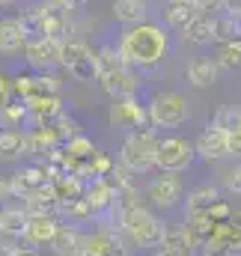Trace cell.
<instances>
[{
  "mask_svg": "<svg viewBox=\"0 0 241 256\" xmlns=\"http://www.w3.org/2000/svg\"><path fill=\"white\" fill-rule=\"evenodd\" d=\"M116 48L131 68H155L170 57V33L155 21H143L122 30Z\"/></svg>",
  "mask_w": 241,
  "mask_h": 256,
  "instance_id": "obj_1",
  "label": "cell"
},
{
  "mask_svg": "<svg viewBox=\"0 0 241 256\" xmlns=\"http://www.w3.org/2000/svg\"><path fill=\"white\" fill-rule=\"evenodd\" d=\"M155 146H158L155 128L128 131V137L122 140V146H120V164L128 167L134 176H143V173L155 170Z\"/></svg>",
  "mask_w": 241,
  "mask_h": 256,
  "instance_id": "obj_2",
  "label": "cell"
},
{
  "mask_svg": "<svg viewBox=\"0 0 241 256\" xmlns=\"http://www.w3.org/2000/svg\"><path fill=\"white\" fill-rule=\"evenodd\" d=\"M146 120H149V128H176V126H184V122L190 120L188 98H184L182 92H173V90L155 92V96L146 102Z\"/></svg>",
  "mask_w": 241,
  "mask_h": 256,
  "instance_id": "obj_3",
  "label": "cell"
},
{
  "mask_svg": "<svg viewBox=\"0 0 241 256\" xmlns=\"http://www.w3.org/2000/svg\"><path fill=\"white\" fill-rule=\"evenodd\" d=\"M60 66L68 68V74L80 84H92L98 68H96V51L80 42V39H62L60 42Z\"/></svg>",
  "mask_w": 241,
  "mask_h": 256,
  "instance_id": "obj_4",
  "label": "cell"
},
{
  "mask_svg": "<svg viewBox=\"0 0 241 256\" xmlns=\"http://www.w3.org/2000/svg\"><path fill=\"white\" fill-rule=\"evenodd\" d=\"M194 161H196L194 143H188L184 137H158L155 170H161V173H184Z\"/></svg>",
  "mask_w": 241,
  "mask_h": 256,
  "instance_id": "obj_5",
  "label": "cell"
},
{
  "mask_svg": "<svg viewBox=\"0 0 241 256\" xmlns=\"http://www.w3.org/2000/svg\"><path fill=\"white\" fill-rule=\"evenodd\" d=\"M146 200L155 206V208H176L182 200H184V182H182L179 173H161L155 176L149 185H146Z\"/></svg>",
  "mask_w": 241,
  "mask_h": 256,
  "instance_id": "obj_6",
  "label": "cell"
},
{
  "mask_svg": "<svg viewBox=\"0 0 241 256\" xmlns=\"http://www.w3.org/2000/svg\"><path fill=\"white\" fill-rule=\"evenodd\" d=\"M96 84L102 86L104 96L110 98H125V96H137L143 80H140V72L131 68V66H122V68H110V72H98L96 74Z\"/></svg>",
  "mask_w": 241,
  "mask_h": 256,
  "instance_id": "obj_7",
  "label": "cell"
},
{
  "mask_svg": "<svg viewBox=\"0 0 241 256\" xmlns=\"http://www.w3.org/2000/svg\"><path fill=\"white\" fill-rule=\"evenodd\" d=\"M108 122L114 128H125V131H137V128H149L146 120V104L137 96H125V98H114L110 110H108Z\"/></svg>",
  "mask_w": 241,
  "mask_h": 256,
  "instance_id": "obj_8",
  "label": "cell"
},
{
  "mask_svg": "<svg viewBox=\"0 0 241 256\" xmlns=\"http://www.w3.org/2000/svg\"><path fill=\"white\" fill-rule=\"evenodd\" d=\"M57 226H60L57 214H27L24 230L18 236L21 238V248H33V250L48 248L51 238H54V232H57Z\"/></svg>",
  "mask_w": 241,
  "mask_h": 256,
  "instance_id": "obj_9",
  "label": "cell"
},
{
  "mask_svg": "<svg viewBox=\"0 0 241 256\" xmlns=\"http://www.w3.org/2000/svg\"><path fill=\"white\" fill-rule=\"evenodd\" d=\"M24 60L36 72H54L60 66V42L54 39H27L24 45Z\"/></svg>",
  "mask_w": 241,
  "mask_h": 256,
  "instance_id": "obj_10",
  "label": "cell"
},
{
  "mask_svg": "<svg viewBox=\"0 0 241 256\" xmlns=\"http://www.w3.org/2000/svg\"><path fill=\"white\" fill-rule=\"evenodd\" d=\"M84 202L90 206V212H92V218H102V214H108L114 206H116V196L120 191L108 182V179H90L86 185H84Z\"/></svg>",
  "mask_w": 241,
  "mask_h": 256,
  "instance_id": "obj_11",
  "label": "cell"
},
{
  "mask_svg": "<svg viewBox=\"0 0 241 256\" xmlns=\"http://www.w3.org/2000/svg\"><path fill=\"white\" fill-rule=\"evenodd\" d=\"M114 250H125V244H122V232L120 230L104 226V230H96V232L84 236L78 254L80 256H110Z\"/></svg>",
  "mask_w": 241,
  "mask_h": 256,
  "instance_id": "obj_12",
  "label": "cell"
},
{
  "mask_svg": "<svg viewBox=\"0 0 241 256\" xmlns=\"http://www.w3.org/2000/svg\"><path fill=\"white\" fill-rule=\"evenodd\" d=\"M194 155L196 158H202V161H220V158H226L230 152H226V131H220V128H214L212 122L202 128V134L196 137V143H194Z\"/></svg>",
  "mask_w": 241,
  "mask_h": 256,
  "instance_id": "obj_13",
  "label": "cell"
},
{
  "mask_svg": "<svg viewBox=\"0 0 241 256\" xmlns=\"http://www.w3.org/2000/svg\"><path fill=\"white\" fill-rule=\"evenodd\" d=\"M24 104H27V120L33 126H48L54 116L62 114L60 96H30V98H24Z\"/></svg>",
  "mask_w": 241,
  "mask_h": 256,
  "instance_id": "obj_14",
  "label": "cell"
},
{
  "mask_svg": "<svg viewBox=\"0 0 241 256\" xmlns=\"http://www.w3.org/2000/svg\"><path fill=\"white\" fill-rule=\"evenodd\" d=\"M24 45H27V36H24L18 18L15 15H3L0 18V54L3 57H15V54L24 51Z\"/></svg>",
  "mask_w": 241,
  "mask_h": 256,
  "instance_id": "obj_15",
  "label": "cell"
},
{
  "mask_svg": "<svg viewBox=\"0 0 241 256\" xmlns=\"http://www.w3.org/2000/svg\"><path fill=\"white\" fill-rule=\"evenodd\" d=\"M110 12H114V18L120 21L122 27H134V24L149 21L152 6H149V0H114Z\"/></svg>",
  "mask_w": 241,
  "mask_h": 256,
  "instance_id": "obj_16",
  "label": "cell"
},
{
  "mask_svg": "<svg viewBox=\"0 0 241 256\" xmlns=\"http://www.w3.org/2000/svg\"><path fill=\"white\" fill-rule=\"evenodd\" d=\"M218 74H220V68L214 66V60H208V57H194V60H188V66H184V78L196 90L214 86L218 84Z\"/></svg>",
  "mask_w": 241,
  "mask_h": 256,
  "instance_id": "obj_17",
  "label": "cell"
},
{
  "mask_svg": "<svg viewBox=\"0 0 241 256\" xmlns=\"http://www.w3.org/2000/svg\"><path fill=\"white\" fill-rule=\"evenodd\" d=\"M57 149V140L51 137V131L45 126H33L30 131H24V155H33V158H45Z\"/></svg>",
  "mask_w": 241,
  "mask_h": 256,
  "instance_id": "obj_18",
  "label": "cell"
},
{
  "mask_svg": "<svg viewBox=\"0 0 241 256\" xmlns=\"http://www.w3.org/2000/svg\"><path fill=\"white\" fill-rule=\"evenodd\" d=\"M214 200H220L218 185H212V182H206V185H196L194 191H188V200L182 202V208H184V218L206 214V212H208V206H212Z\"/></svg>",
  "mask_w": 241,
  "mask_h": 256,
  "instance_id": "obj_19",
  "label": "cell"
},
{
  "mask_svg": "<svg viewBox=\"0 0 241 256\" xmlns=\"http://www.w3.org/2000/svg\"><path fill=\"white\" fill-rule=\"evenodd\" d=\"M80 238H84V232H80L74 224H60L48 248H54L57 256H78V250H80Z\"/></svg>",
  "mask_w": 241,
  "mask_h": 256,
  "instance_id": "obj_20",
  "label": "cell"
},
{
  "mask_svg": "<svg viewBox=\"0 0 241 256\" xmlns=\"http://www.w3.org/2000/svg\"><path fill=\"white\" fill-rule=\"evenodd\" d=\"M184 42L190 45H212L214 42V15H194V21L182 30Z\"/></svg>",
  "mask_w": 241,
  "mask_h": 256,
  "instance_id": "obj_21",
  "label": "cell"
},
{
  "mask_svg": "<svg viewBox=\"0 0 241 256\" xmlns=\"http://www.w3.org/2000/svg\"><path fill=\"white\" fill-rule=\"evenodd\" d=\"M24 158V131L18 128H0V161L12 164Z\"/></svg>",
  "mask_w": 241,
  "mask_h": 256,
  "instance_id": "obj_22",
  "label": "cell"
},
{
  "mask_svg": "<svg viewBox=\"0 0 241 256\" xmlns=\"http://www.w3.org/2000/svg\"><path fill=\"white\" fill-rule=\"evenodd\" d=\"M24 220H27L24 208H18V206H3V208H0V236L9 238V242L18 238L21 230H24Z\"/></svg>",
  "mask_w": 241,
  "mask_h": 256,
  "instance_id": "obj_23",
  "label": "cell"
},
{
  "mask_svg": "<svg viewBox=\"0 0 241 256\" xmlns=\"http://www.w3.org/2000/svg\"><path fill=\"white\" fill-rule=\"evenodd\" d=\"M62 152H66V158H72V161H86V158H92L98 149H96L92 137L74 134V137H68V140L62 143Z\"/></svg>",
  "mask_w": 241,
  "mask_h": 256,
  "instance_id": "obj_24",
  "label": "cell"
},
{
  "mask_svg": "<svg viewBox=\"0 0 241 256\" xmlns=\"http://www.w3.org/2000/svg\"><path fill=\"white\" fill-rule=\"evenodd\" d=\"M161 244L170 248V250H176V254H182V256H194L184 224H170V226H164V238H161Z\"/></svg>",
  "mask_w": 241,
  "mask_h": 256,
  "instance_id": "obj_25",
  "label": "cell"
},
{
  "mask_svg": "<svg viewBox=\"0 0 241 256\" xmlns=\"http://www.w3.org/2000/svg\"><path fill=\"white\" fill-rule=\"evenodd\" d=\"M212 126L226 131V134L238 131L241 128V104H220L214 110V116H212Z\"/></svg>",
  "mask_w": 241,
  "mask_h": 256,
  "instance_id": "obj_26",
  "label": "cell"
},
{
  "mask_svg": "<svg viewBox=\"0 0 241 256\" xmlns=\"http://www.w3.org/2000/svg\"><path fill=\"white\" fill-rule=\"evenodd\" d=\"M212 60H214L218 68H226V72L241 68V45H238V39H236V42H224V45H218V51H214Z\"/></svg>",
  "mask_w": 241,
  "mask_h": 256,
  "instance_id": "obj_27",
  "label": "cell"
},
{
  "mask_svg": "<svg viewBox=\"0 0 241 256\" xmlns=\"http://www.w3.org/2000/svg\"><path fill=\"white\" fill-rule=\"evenodd\" d=\"M0 120L6 122V128H18L21 122H27V104L15 96H9L0 108Z\"/></svg>",
  "mask_w": 241,
  "mask_h": 256,
  "instance_id": "obj_28",
  "label": "cell"
},
{
  "mask_svg": "<svg viewBox=\"0 0 241 256\" xmlns=\"http://www.w3.org/2000/svg\"><path fill=\"white\" fill-rule=\"evenodd\" d=\"M241 33V24L226 12V15H214V42L224 45V42H236Z\"/></svg>",
  "mask_w": 241,
  "mask_h": 256,
  "instance_id": "obj_29",
  "label": "cell"
},
{
  "mask_svg": "<svg viewBox=\"0 0 241 256\" xmlns=\"http://www.w3.org/2000/svg\"><path fill=\"white\" fill-rule=\"evenodd\" d=\"M122 66H128L122 60L120 48L114 45V42H104L98 51H96V68L98 72H110V68H122Z\"/></svg>",
  "mask_w": 241,
  "mask_h": 256,
  "instance_id": "obj_30",
  "label": "cell"
},
{
  "mask_svg": "<svg viewBox=\"0 0 241 256\" xmlns=\"http://www.w3.org/2000/svg\"><path fill=\"white\" fill-rule=\"evenodd\" d=\"M60 92H62V80L54 72L33 74V96H60Z\"/></svg>",
  "mask_w": 241,
  "mask_h": 256,
  "instance_id": "obj_31",
  "label": "cell"
},
{
  "mask_svg": "<svg viewBox=\"0 0 241 256\" xmlns=\"http://www.w3.org/2000/svg\"><path fill=\"white\" fill-rule=\"evenodd\" d=\"M196 9L194 6H167V30H184L190 21H194Z\"/></svg>",
  "mask_w": 241,
  "mask_h": 256,
  "instance_id": "obj_32",
  "label": "cell"
},
{
  "mask_svg": "<svg viewBox=\"0 0 241 256\" xmlns=\"http://www.w3.org/2000/svg\"><path fill=\"white\" fill-rule=\"evenodd\" d=\"M9 96L15 98H30L33 96V74H12L9 78Z\"/></svg>",
  "mask_w": 241,
  "mask_h": 256,
  "instance_id": "obj_33",
  "label": "cell"
},
{
  "mask_svg": "<svg viewBox=\"0 0 241 256\" xmlns=\"http://www.w3.org/2000/svg\"><path fill=\"white\" fill-rule=\"evenodd\" d=\"M208 218H212V224H224V220H230L232 218V206L226 202V200H214L212 206H208V212H206Z\"/></svg>",
  "mask_w": 241,
  "mask_h": 256,
  "instance_id": "obj_34",
  "label": "cell"
},
{
  "mask_svg": "<svg viewBox=\"0 0 241 256\" xmlns=\"http://www.w3.org/2000/svg\"><path fill=\"white\" fill-rule=\"evenodd\" d=\"M230 6V0H194V9L200 15H220Z\"/></svg>",
  "mask_w": 241,
  "mask_h": 256,
  "instance_id": "obj_35",
  "label": "cell"
},
{
  "mask_svg": "<svg viewBox=\"0 0 241 256\" xmlns=\"http://www.w3.org/2000/svg\"><path fill=\"white\" fill-rule=\"evenodd\" d=\"M220 182H224V188H226V191L241 194V164H236V167H230V170H224Z\"/></svg>",
  "mask_w": 241,
  "mask_h": 256,
  "instance_id": "obj_36",
  "label": "cell"
},
{
  "mask_svg": "<svg viewBox=\"0 0 241 256\" xmlns=\"http://www.w3.org/2000/svg\"><path fill=\"white\" fill-rule=\"evenodd\" d=\"M226 152H230V155H238V158H241V131L226 134Z\"/></svg>",
  "mask_w": 241,
  "mask_h": 256,
  "instance_id": "obj_37",
  "label": "cell"
},
{
  "mask_svg": "<svg viewBox=\"0 0 241 256\" xmlns=\"http://www.w3.org/2000/svg\"><path fill=\"white\" fill-rule=\"evenodd\" d=\"M57 6H60L62 12H74V9H84L86 6V0H54Z\"/></svg>",
  "mask_w": 241,
  "mask_h": 256,
  "instance_id": "obj_38",
  "label": "cell"
},
{
  "mask_svg": "<svg viewBox=\"0 0 241 256\" xmlns=\"http://www.w3.org/2000/svg\"><path fill=\"white\" fill-rule=\"evenodd\" d=\"M9 196H12V182H9L6 176H0V206H3Z\"/></svg>",
  "mask_w": 241,
  "mask_h": 256,
  "instance_id": "obj_39",
  "label": "cell"
},
{
  "mask_svg": "<svg viewBox=\"0 0 241 256\" xmlns=\"http://www.w3.org/2000/svg\"><path fill=\"white\" fill-rule=\"evenodd\" d=\"M9 78H12V74H6V72L0 68V102L9 98Z\"/></svg>",
  "mask_w": 241,
  "mask_h": 256,
  "instance_id": "obj_40",
  "label": "cell"
},
{
  "mask_svg": "<svg viewBox=\"0 0 241 256\" xmlns=\"http://www.w3.org/2000/svg\"><path fill=\"white\" fill-rule=\"evenodd\" d=\"M9 256H42V254L33 250V248H21V244H18V248H12V254Z\"/></svg>",
  "mask_w": 241,
  "mask_h": 256,
  "instance_id": "obj_41",
  "label": "cell"
},
{
  "mask_svg": "<svg viewBox=\"0 0 241 256\" xmlns=\"http://www.w3.org/2000/svg\"><path fill=\"white\" fill-rule=\"evenodd\" d=\"M149 256H182V254L170 250V248H164V244H158V248H152V250H149Z\"/></svg>",
  "mask_w": 241,
  "mask_h": 256,
  "instance_id": "obj_42",
  "label": "cell"
},
{
  "mask_svg": "<svg viewBox=\"0 0 241 256\" xmlns=\"http://www.w3.org/2000/svg\"><path fill=\"white\" fill-rule=\"evenodd\" d=\"M230 15H232V18L241 24V0H232V6H230Z\"/></svg>",
  "mask_w": 241,
  "mask_h": 256,
  "instance_id": "obj_43",
  "label": "cell"
},
{
  "mask_svg": "<svg viewBox=\"0 0 241 256\" xmlns=\"http://www.w3.org/2000/svg\"><path fill=\"white\" fill-rule=\"evenodd\" d=\"M230 220H232L236 226H241V206H238V208H232V218H230Z\"/></svg>",
  "mask_w": 241,
  "mask_h": 256,
  "instance_id": "obj_44",
  "label": "cell"
},
{
  "mask_svg": "<svg viewBox=\"0 0 241 256\" xmlns=\"http://www.w3.org/2000/svg\"><path fill=\"white\" fill-rule=\"evenodd\" d=\"M167 6H194V0H167Z\"/></svg>",
  "mask_w": 241,
  "mask_h": 256,
  "instance_id": "obj_45",
  "label": "cell"
},
{
  "mask_svg": "<svg viewBox=\"0 0 241 256\" xmlns=\"http://www.w3.org/2000/svg\"><path fill=\"white\" fill-rule=\"evenodd\" d=\"M12 3H15V0H0V6H12Z\"/></svg>",
  "mask_w": 241,
  "mask_h": 256,
  "instance_id": "obj_46",
  "label": "cell"
},
{
  "mask_svg": "<svg viewBox=\"0 0 241 256\" xmlns=\"http://www.w3.org/2000/svg\"><path fill=\"white\" fill-rule=\"evenodd\" d=\"M238 45H241V33H238Z\"/></svg>",
  "mask_w": 241,
  "mask_h": 256,
  "instance_id": "obj_47",
  "label": "cell"
},
{
  "mask_svg": "<svg viewBox=\"0 0 241 256\" xmlns=\"http://www.w3.org/2000/svg\"><path fill=\"white\" fill-rule=\"evenodd\" d=\"M200 256H208V254H200Z\"/></svg>",
  "mask_w": 241,
  "mask_h": 256,
  "instance_id": "obj_48",
  "label": "cell"
},
{
  "mask_svg": "<svg viewBox=\"0 0 241 256\" xmlns=\"http://www.w3.org/2000/svg\"><path fill=\"white\" fill-rule=\"evenodd\" d=\"M0 108H3V102H0Z\"/></svg>",
  "mask_w": 241,
  "mask_h": 256,
  "instance_id": "obj_49",
  "label": "cell"
},
{
  "mask_svg": "<svg viewBox=\"0 0 241 256\" xmlns=\"http://www.w3.org/2000/svg\"><path fill=\"white\" fill-rule=\"evenodd\" d=\"M238 131H241V128H238Z\"/></svg>",
  "mask_w": 241,
  "mask_h": 256,
  "instance_id": "obj_50",
  "label": "cell"
}]
</instances>
